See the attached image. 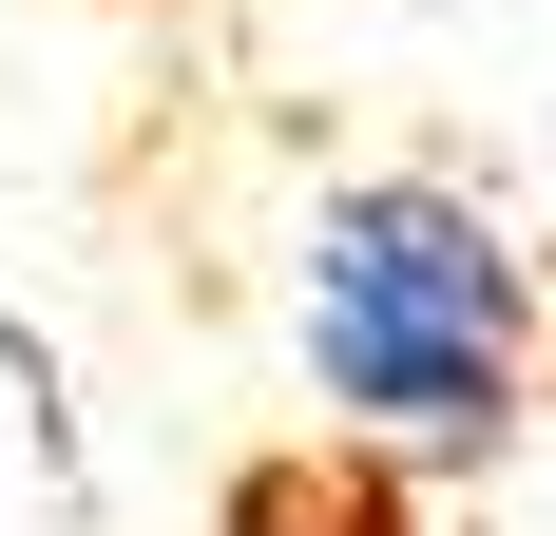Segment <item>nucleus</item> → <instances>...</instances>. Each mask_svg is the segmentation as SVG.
I'll use <instances>...</instances> for the list:
<instances>
[{"label":"nucleus","mask_w":556,"mask_h":536,"mask_svg":"<svg viewBox=\"0 0 556 536\" xmlns=\"http://www.w3.org/2000/svg\"><path fill=\"white\" fill-rule=\"evenodd\" d=\"M230 536H422L365 460H269V480H230Z\"/></svg>","instance_id":"nucleus-2"},{"label":"nucleus","mask_w":556,"mask_h":536,"mask_svg":"<svg viewBox=\"0 0 556 536\" xmlns=\"http://www.w3.org/2000/svg\"><path fill=\"white\" fill-rule=\"evenodd\" d=\"M307 383L365 441H500L538 383V268L460 192H327L307 212Z\"/></svg>","instance_id":"nucleus-1"}]
</instances>
